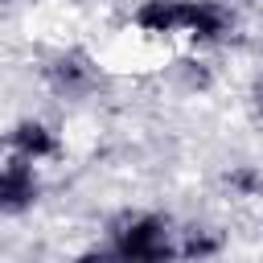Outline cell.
Returning <instances> with one entry per match:
<instances>
[{
	"label": "cell",
	"instance_id": "obj_8",
	"mask_svg": "<svg viewBox=\"0 0 263 263\" xmlns=\"http://www.w3.org/2000/svg\"><path fill=\"white\" fill-rule=\"evenodd\" d=\"M230 185L242 189V193H255V189L263 185V177H259L255 168H238V173H230Z\"/></svg>",
	"mask_w": 263,
	"mask_h": 263
},
{
	"label": "cell",
	"instance_id": "obj_6",
	"mask_svg": "<svg viewBox=\"0 0 263 263\" xmlns=\"http://www.w3.org/2000/svg\"><path fill=\"white\" fill-rule=\"evenodd\" d=\"M230 12L218 4V0H189V25H185V37H193L197 45H214L230 33Z\"/></svg>",
	"mask_w": 263,
	"mask_h": 263
},
{
	"label": "cell",
	"instance_id": "obj_10",
	"mask_svg": "<svg viewBox=\"0 0 263 263\" xmlns=\"http://www.w3.org/2000/svg\"><path fill=\"white\" fill-rule=\"evenodd\" d=\"M259 111H263V82H259Z\"/></svg>",
	"mask_w": 263,
	"mask_h": 263
},
{
	"label": "cell",
	"instance_id": "obj_7",
	"mask_svg": "<svg viewBox=\"0 0 263 263\" xmlns=\"http://www.w3.org/2000/svg\"><path fill=\"white\" fill-rule=\"evenodd\" d=\"M218 247H222V238H218V234H210L205 226H193V230H185V238H181V259L201 263V259L218 255Z\"/></svg>",
	"mask_w": 263,
	"mask_h": 263
},
{
	"label": "cell",
	"instance_id": "obj_1",
	"mask_svg": "<svg viewBox=\"0 0 263 263\" xmlns=\"http://www.w3.org/2000/svg\"><path fill=\"white\" fill-rule=\"evenodd\" d=\"M111 251L119 263H173L181 259L177 230L160 214H132L111 230Z\"/></svg>",
	"mask_w": 263,
	"mask_h": 263
},
{
	"label": "cell",
	"instance_id": "obj_9",
	"mask_svg": "<svg viewBox=\"0 0 263 263\" xmlns=\"http://www.w3.org/2000/svg\"><path fill=\"white\" fill-rule=\"evenodd\" d=\"M74 263H119V259H115L111 247H90V251H82Z\"/></svg>",
	"mask_w": 263,
	"mask_h": 263
},
{
	"label": "cell",
	"instance_id": "obj_5",
	"mask_svg": "<svg viewBox=\"0 0 263 263\" xmlns=\"http://www.w3.org/2000/svg\"><path fill=\"white\" fill-rule=\"evenodd\" d=\"M45 78H49V86L62 90V95H82V90H90V82H95V62H90L82 49H66L62 58L49 62Z\"/></svg>",
	"mask_w": 263,
	"mask_h": 263
},
{
	"label": "cell",
	"instance_id": "obj_3",
	"mask_svg": "<svg viewBox=\"0 0 263 263\" xmlns=\"http://www.w3.org/2000/svg\"><path fill=\"white\" fill-rule=\"evenodd\" d=\"M4 144H8L12 156H21V160H29V164H41V160H49V156L58 152L53 127L41 123V119H21V123H12L8 136H4Z\"/></svg>",
	"mask_w": 263,
	"mask_h": 263
},
{
	"label": "cell",
	"instance_id": "obj_2",
	"mask_svg": "<svg viewBox=\"0 0 263 263\" xmlns=\"http://www.w3.org/2000/svg\"><path fill=\"white\" fill-rule=\"evenodd\" d=\"M41 197V181H37V168L21 156H8L0 164V214L16 218L25 210H33Z\"/></svg>",
	"mask_w": 263,
	"mask_h": 263
},
{
	"label": "cell",
	"instance_id": "obj_4",
	"mask_svg": "<svg viewBox=\"0 0 263 263\" xmlns=\"http://www.w3.org/2000/svg\"><path fill=\"white\" fill-rule=\"evenodd\" d=\"M132 21L144 33H152V37L185 33V25H189V0H144Z\"/></svg>",
	"mask_w": 263,
	"mask_h": 263
}]
</instances>
